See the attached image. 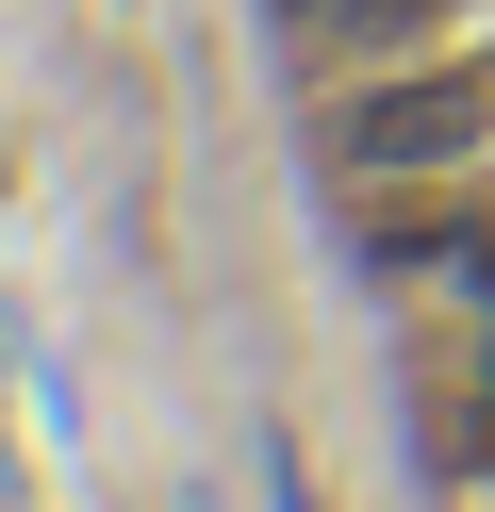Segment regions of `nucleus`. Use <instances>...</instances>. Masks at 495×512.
I'll use <instances>...</instances> for the list:
<instances>
[{
	"instance_id": "obj_4",
	"label": "nucleus",
	"mask_w": 495,
	"mask_h": 512,
	"mask_svg": "<svg viewBox=\"0 0 495 512\" xmlns=\"http://www.w3.org/2000/svg\"><path fill=\"white\" fill-rule=\"evenodd\" d=\"M462 397H495V314H479V347H462Z\"/></svg>"
},
{
	"instance_id": "obj_5",
	"label": "nucleus",
	"mask_w": 495,
	"mask_h": 512,
	"mask_svg": "<svg viewBox=\"0 0 495 512\" xmlns=\"http://www.w3.org/2000/svg\"><path fill=\"white\" fill-rule=\"evenodd\" d=\"M462 298H479V314H495V232H479V248H462Z\"/></svg>"
},
{
	"instance_id": "obj_3",
	"label": "nucleus",
	"mask_w": 495,
	"mask_h": 512,
	"mask_svg": "<svg viewBox=\"0 0 495 512\" xmlns=\"http://www.w3.org/2000/svg\"><path fill=\"white\" fill-rule=\"evenodd\" d=\"M264 512H330V496H314V463H297V430H264Z\"/></svg>"
},
{
	"instance_id": "obj_1",
	"label": "nucleus",
	"mask_w": 495,
	"mask_h": 512,
	"mask_svg": "<svg viewBox=\"0 0 495 512\" xmlns=\"http://www.w3.org/2000/svg\"><path fill=\"white\" fill-rule=\"evenodd\" d=\"M495 149V67H380L330 100V182H462Z\"/></svg>"
},
{
	"instance_id": "obj_2",
	"label": "nucleus",
	"mask_w": 495,
	"mask_h": 512,
	"mask_svg": "<svg viewBox=\"0 0 495 512\" xmlns=\"http://www.w3.org/2000/svg\"><path fill=\"white\" fill-rule=\"evenodd\" d=\"M479 232H495V215L429 199V182H347V265H363V281H462Z\"/></svg>"
}]
</instances>
